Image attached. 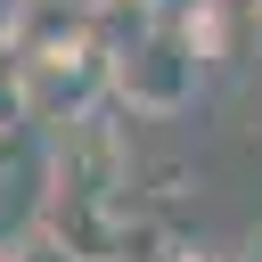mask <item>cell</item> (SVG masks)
I'll use <instances>...</instances> for the list:
<instances>
[{
    "instance_id": "7",
    "label": "cell",
    "mask_w": 262,
    "mask_h": 262,
    "mask_svg": "<svg viewBox=\"0 0 262 262\" xmlns=\"http://www.w3.org/2000/svg\"><path fill=\"white\" fill-rule=\"evenodd\" d=\"M237 262H262V221H254V229L237 237Z\"/></svg>"
},
{
    "instance_id": "2",
    "label": "cell",
    "mask_w": 262,
    "mask_h": 262,
    "mask_svg": "<svg viewBox=\"0 0 262 262\" xmlns=\"http://www.w3.org/2000/svg\"><path fill=\"white\" fill-rule=\"evenodd\" d=\"M131 188V131L106 106H82L49 131V196L57 205H106Z\"/></svg>"
},
{
    "instance_id": "6",
    "label": "cell",
    "mask_w": 262,
    "mask_h": 262,
    "mask_svg": "<svg viewBox=\"0 0 262 262\" xmlns=\"http://www.w3.org/2000/svg\"><path fill=\"white\" fill-rule=\"evenodd\" d=\"M8 90H16V49H8V33H0V106H8ZM16 115V106H8Z\"/></svg>"
},
{
    "instance_id": "4",
    "label": "cell",
    "mask_w": 262,
    "mask_h": 262,
    "mask_svg": "<svg viewBox=\"0 0 262 262\" xmlns=\"http://www.w3.org/2000/svg\"><path fill=\"white\" fill-rule=\"evenodd\" d=\"M156 262H237V246H196V237H172Z\"/></svg>"
},
{
    "instance_id": "1",
    "label": "cell",
    "mask_w": 262,
    "mask_h": 262,
    "mask_svg": "<svg viewBox=\"0 0 262 262\" xmlns=\"http://www.w3.org/2000/svg\"><path fill=\"white\" fill-rule=\"evenodd\" d=\"M106 98L147 115V123H172V115H188L205 98V57L180 33V16H156V25L123 33V41H106Z\"/></svg>"
},
{
    "instance_id": "3",
    "label": "cell",
    "mask_w": 262,
    "mask_h": 262,
    "mask_svg": "<svg viewBox=\"0 0 262 262\" xmlns=\"http://www.w3.org/2000/svg\"><path fill=\"white\" fill-rule=\"evenodd\" d=\"M106 98V49H49V57H16V90H8V106H16V123H66V115H82V106H98Z\"/></svg>"
},
{
    "instance_id": "8",
    "label": "cell",
    "mask_w": 262,
    "mask_h": 262,
    "mask_svg": "<svg viewBox=\"0 0 262 262\" xmlns=\"http://www.w3.org/2000/svg\"><path fill=\"white\" fill-rule=\"evenodd\" d=\"M8 147H16V115L0 106V164H8Z\"/></svg>"
},
{
    "instance_id": "5",
    "label": "cell",
    "mask_w": 262,
    "mask_h": 262,
    "mask_svg": "<svg viewBox=\"0 0 262 262\" xmlns=\"http://www.w3.org/2000/svg\"><path fill=\"white\" fill-rule=\"evenodd\" d=\"M196 8H213V16H229V25H246V33H262V0H196Z\"/></svg>"
}]
</instances>
